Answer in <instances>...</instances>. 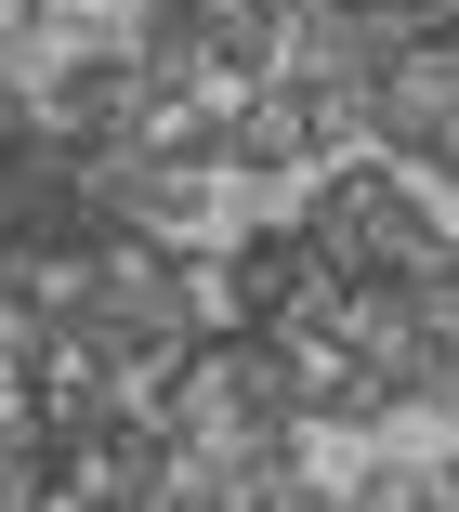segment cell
I'll list each match as a JSON object with an SVG mask.
<instances>
[{"label": "cell", "mask_w": 459, "mask_h": 512, "mask_svg": "<svg viewBox=\"0 0 459 512\" xmlns=\"http://www.w3.org/2000/svg\"><path fill=\"white\" fill-rule=\"evenodd\" d=\"M446 14H459V0H407V27H420V40H433V27H446Z\"/></svg>", "instance_id": "obj_5"}, {"label": "cell", "mask_w": 459, "mask_h": 512, "mask_svg": "<svg viewBox=\"0 0 459 512\" xmlns=\"http://www.w3.org/2000/svg\"><path fill=\"white\" fill-rule=\"evenodd\" d=\"M289 237L328 263V289H407V276L446 250L433 184H420V171H394V158H328V171L302 184Z\"/></svg>", "instance_id": "obj_1"}, {"label": "cell", "mask_w": 459, "mask_h": 512, "mask_svg": "<svg viewBox=\"0 0 459 512\" xmlns=\"http://www.w3.org/2000/svg\"><path fill=\"white\" fill-rule=\"evenodd\" d=\"M210 289H223V329H263V342H289V329L328 316V263H315L289 224H250L237 250L210 263Z\"/></svg>", "instance_id": "obj_3"}, {"label": "cell", "mask_w": 459, "mask_h": 512, "mask_svg": "<svg viewBox=\"0 0 459 512\" xmlns=\"http://www.w3.org/2000/svg\"><path fill=\"white\" fill-rule=\"evenodd\" d=\"M368 145L420 184H459V40H407L368 79Z\"/></svg>", "instance_id": "obj_2"}, {"label": "cell", "mask_w": 459, "mask_h": 512, "mask_svg": "<svg viewBox=\"0 0 459 512\" xmlns=\"http://www.w3.org/2000/svg\"><path fill=\"white\" fill-rule=\"evenodd\" d=\"M328 158H315V132H302V106H289V79H263V92H237L223 106V184H315Z\"/></svg>", "instance_id": "obj_4"}]
</instances>
